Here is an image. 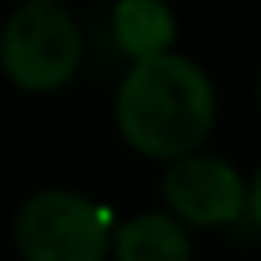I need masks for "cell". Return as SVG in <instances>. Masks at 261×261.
Masks as SVG:
<instances>
[{"mask_svg": "<svg viewBox=\"0 0 261 261\" xmlns=\"http://www.w3.org/2000/svg\"><path fill=\"white\" fill-rule=\"evenodd\" d=\"M115 127L130 150L154 162L196 154L215 127L212 77L177 50L130 62L115 89Z\"/></svg>", "mask_w": 261, "mask_h": 261, "instance_id": "obj_1", "label": "cell"}, {"mask_svg": "<svg viewBox=\"0 0 261 261\" xmlns=\"http://www.w3.org/2000/svg\"><path fill=\"white\" fill-rule=\"evenodd\" d=\"M81 27L58 0H27L0 27V73L23 92H58L81 69Z\"/></svg>", "mask_w": 261, "mask_h": 261, "instance_id": "obj_2", "label": "cell"}, {"mask_svg": "<svg viewBox=\"0 0 261 261\" xmlns=\"http://www.w3.org/2000/svg\"><path fill=\"white\" fill-rule=\"evenodd\" d=\"M112 238V215L69 188L27 196L12 223V242L23 261H104Z\"/></svg>", "mask_w": 261, "mask_h": 261, "instance_id": "obj_3", "label": "cell"}, {"mask_svg": "<svg viewBox=\"0 0 261 261\" xmlns=\"http://www.w3.org/2000/svg\"><path fill=\"white\" fill-rule=\"evenodd\" d=\"M162 200L185 227H230L250 212V185L215 154H188L165 165Z\"/></svg>", "mask_w": 261, "mask_h": 261, "instance_id": "obj_4", "label": "cell"}, {"mask_svg": "<svg viewBox=\"0 0 261 261\" xmlns=\"http://www.w3.org/2000/svg\"><path fill=\"white\" fill-rule=\"evenodd\" d=\"M115 261H192V238L169 212H146L119 223L112 238Z\"/></svg>", "mask_w": 261, "mask_h": 261, "instance_id": "obj_5", "label": "cell"}, {"mask_svg": "<svg viewBox=\"0 0 261 261\" xmlns=\"http://www.w3.org/2000/svg\"><path fill=\"white\" fill-rule=\"evenodd\" d=\"M112 31L119 50L135 62L169 54L173 39H177V23H173V12L165 8V0H119L112 12Z\"/></svg>", "mask_w": 261, "mask_h": 261, "instance_id": "obj_6", "label": "cell"}, {"mask_svg": "<svg viewBox=\"0 0 261 261\" xmlns=\"http://www.w3.org/2000/svg\"><path fill=\"white\" fill-rule=\"evenodd\" d=\"M253 219V227L261 230V169L253 173V180H250V212H246Z\"/></svg>", "mask_w": 261, "mask_h": 261, "instance_id": "obj_7", "label": "cell"}, {"mask_svg": "<svg viewBox=\"0 0 261 261\" xmlns=\"http://www.w3.org/2000/svg\"><path fill=\"white\" fill-rule=\"evenodd\" d=\"M257 100H261V77H257Z\"/></svg>", "mask_w": 261, "mask_h": 261, "instance_id": "obj_8", "label": "cell"}]
</instances>
